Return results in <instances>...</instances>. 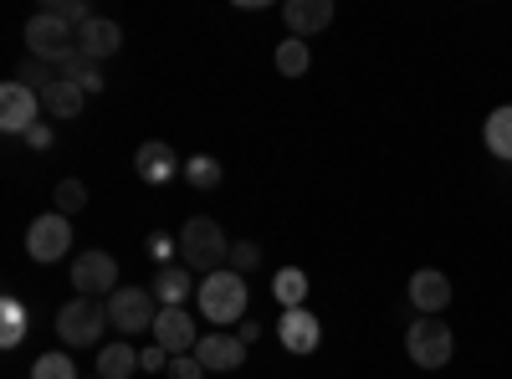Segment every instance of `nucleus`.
<instances>
[{
	"instance_id": "obj_23",
	"label": "nucleus",
	"mask_w": 512,
	"mask_h": 379,
	"mask_svg": "<svg viewBox=\"0 0 512 379\" xmlns=\"http://www.w3.org/2000/svg\"><path fill=\"white\" fill-rule=\"evenodd\" d=\"M277 72L282 77H303L308 72V62H313V52H308V41L303 36H287V41H277Z\"/></svg>"
},
{
	"instance_id": "obj_1",
	"label": "nucleus",
	"mask_w": 512,
	"mask_h": 379,
	"mask_svg": "<svg viewBox=\"0 0 512 379\" xmlns=\"http://www.w3.org/2000/svg\"><path fill=\"white\" fill-rule=\"evenodd\" d=\"M231 262V241L221 231V221H210V216H190L180 226V267L210 277V272H221Z\"/></svg>"
},
{
	"instance_id": "obj_4",
	"label": "nucleus",
	"mask_w": 512,
	"mask_h": 379,
	"mask_svg": "<svg viewBox=\"0 0 512 379\" xmlns=\"http://www.w3.org/2000/svg\"><path fill=\"white\" fill-rule=\"evenodd\" d=\"M103 328H108V303L98 298H72L57 308V339L67 349H93L103 339Z\"/></svg>"
},
{
	"instance_id": "obj_5",
	"label": "nucleus",
	"mask_w": 512,
	"mask_h": 379,
	"mask_svg": "<svg viewBox=\"0 0 512 379\" xmlns=\"http://www.w3.org/2000/svg\"><path fill=\"white\" fill-rule=\"evenodd\" d=\"M405 354H410L415 369H446L451 354H456V339L441 318H415L405 328Z\"/></svg>"
},
{
	"instance_id": "obj_17",
	"label": "nucleus",
	"mask_w": 512,
	"mask_h": 379,
	"mask_svg": "<svg viewBox=\"0 0 512 379\" xmlns=\"http://www.w3.org/2000/svg\"><path fill=\"white\" fill-rule=\"evenodd\" d=\"M190 292H200L190 267L175 262V267H159V272H154V303H159V308H185Z\"/></svg>"
},
{
	"instance_id": "obj_32",
	"label": "nucleus",
	"mask_w": 512,
	"mask_h": 379,
	"mask_svg": "<svg viewBox=\"0 0 512 379\" xmlns=\"http://www.w3.org/2000/svg\"><path fill=\"white\" fill-rule=\"evenodd\" d=\"M164 374H169V379H205V364H200L195 354H180V359H169Z\"/></svg>"
},
{
	"instance_id": "obj_12",
	"label": "nucleus",
	"mask_w": 512,
	"mask_h": 379,
	"mask_svg": "<svg viewBox=\"0 0 512 379\" xmlns=\"http://www.w3.org/2000/svg\"><path fill=\"white\" fill-rule=\"evenodd\" d=\"M154 344L159 349H169V354H195V318L185 313V308H159V318H154Z\"/></svg>"
},
{
	"instance_id": "obj_30",
	"label": "nucleus",
	"mask_w": 512,
	"mask_h": 379,
	"mask_svg": "<svg viewBox=\"0 0 512 379\" xmlns=\"http://www.w3.org/2000/svg\"><path fill=\"white\" fill-rule=\"evenodd\" d=\"M256 267H262V246H256V241H236L231 246V272H256Z\"/></svg>"
},
{
	"instance_id": "obj_6",
	"label": "nucleus",
	"mask_w": 512,
	"mask_h": 379,
	"mask_svg": "<svg viewBox=\"0 0 512 379\" xmlns=\"http://www.w3.org/2000/svg\"><path fill=\"white\" fill-rule=\"evenodd\" d=\"M154 318H159V303L149 287H118L108 298V323L123 333V339H134V333H154Z\"/></svg>"
},
{
	"instance_id": "obj_34",
	"label": "nucleus",
	"mask_w": 512,
	"mask_h": 379,
	"mask_svg": "<svg viewBox=\"0 0 512 379\" xmlns=\"http://www.w3.org/2000/svg\"><path fill=\"white\" fill-rule=\"evenodd\" d=\"M26 144H31V149H52V144H57V134H52V123H36V129L26 134Z\"/></svg>"
},
{
	"instance_id": "obj_26",
	"label": "nucleus",
	"mask_w": 512,
	"mask_h": 379,
	"mask_svg": "<svg viewBox=\"0 0 512 379\" xmlns=\"http://www.w3.org/2000/svg\"><path fill=\"white\" fill-rule=\"evenodd\" d=\"M185 180H190L195 190H216V185H221V159H210V154L185 159Z\"/></svg>"
},
{
	"instance_id": "obj_20",
	"label": "nucleus",
	"mask_w": 512,
	"mask_h": 379,
	"mask_svg": "<svg viewBox=\"0 0 512 379\" xmlns=\"http://www.w3.org/2000/svg\"><path fill=\"white\" fill-rule=\"evenodd\" d=\"M26 328H31V308L16 292H6V298H0V349H16L26 339Z\"/></svg>"
},
{
	"instance_id": "obj_14",
	"label": "nucleus",
	"mask_w": 512,
	"mask_h": 379,
	"mask_svg": "<svg viewBox=\"0 0 512 379\" xmlns=\"http://www.w3.org/2000/svg\"><path fill=\"white\" fill-rule=\"evenodd\" d=\"M410 303L420 308V318H441L446 303H451V277L436 272V267H420L410 277Z\"/></svg>"
},
{
	"instance_id": "obj_21",
	"label": "nucleus",
	"mask_w": 512,
	"mask_h": 379,
	"mask_svg": "<svg viewBox=\"0 0 512 379\" xmlns=\"http://www.w3.org/2000/svg\"><path fill=\"white\" fill-rule=\"evenodd\" d=\"M98 374L103 379H128V374H139V349L118 339V344H103L98 349Z\"/></svg>"
},
{
	"instance_id": "obj_24",
	"label": "nucleus",
	"mask_w": 512,
	"mask_h": 379,
	"mask_svg": "<svg viewBox=\"0 0 512 379\" xmlns=\"http://www.w3.org/2000/svg\"><path fill=\"white\" fill-rule=\"evenodd\" d=\"M62 72H67V77H72V82H77V88L88 93V98H98V93L108 88V82H103V62H88V57H72V62H67Z\"/></svg>"
},
{
	"instance_id": "obj_36",
	"label": "nucleus",
	"mask_w": 512,
	"mask_h": 379,
	"mask_svg": "<svg viewBox=\"0 0 512 379\" xmlns=\"http://www.w3.org/2000/svg\"><path fill=\"white\" fill-rule=\"evenodd\" d=\"M88 379H103V374H88Z\"/></svg>"
},
{
	"instance_id": "obj_35",
	"label": "nucleus",
	"mask_w": 512,
	"mask_h": 379,
	"mask_svg": "<svg viewBox=\"0 0 512 379\" xmlns=\"http://www.w3.org/2000/svg\"><path fill=\"white\" fill-rule=\"evenodd\" d=\"M236 339H241V344L251 349L256 339H262V323H256V318H246V323H236Z\"/></svg>"
},
{
	"instance_id": "obj_16",
	"label": "nucleus",
	"mask_w": 512,
	"mask_h": 379,
	"mask_svg": "<svg viewBox=\"0 0 512 379\" xmlns=\"http://www.w3.org/2000/svg\"><path fill=\"white\" fill-rule=\"evenodd\" d=\"M282 21H287V36H318L333 26V0H287L282 6Z\"/></svg>"
},
{
	"instance_id": "obj_33",
	"label": "nucleus",
	"mask_w": 512,
	"mask_h": 379,
	"mask_svg": "<svg viewBox=\"0 0 512 379\" xmlns=\"http://www.w3.org/2000/svg\"><path fill=\"white\" fill-rule=\"evenodd\" d=\"M169 359H175V354H169V349H159V344L139 349V369H149V374H164V369H169Z\"/></svg>"
},
{
	"instance_id": "obj_7",
	"label": "nucleus",
	"mask_w": 512,
	"mask_h": 379,
	"mask_svg": "<svg viewBox=\"0 0 512 379\" xmlns=\"http://www.w3.org/2000/svg\"><path fill=\"white\" fill-rule=\"evenodd\" d=\"M72 287H77V298H113L118 292V257L113 251H77L72 257Z\"/></svg>"
},
{
	"instance_id": "obj_28",
	"label": "nucleus",
	"mask_w": 512,
	"mask_h": 379,
	"mask_svg": "<svg viewBox=\"0 0 512 379\" xmlns=\"http://www.w3.org/2000/svg\"><path fill=\"white\" fill-rule=\"evenodd\" d=\"M57 77H62V67H47V62H36V57H26V62H21V82H26L31 93H47Z\"/></svg>"
},
{
	"instance_id": "obj_15",
	"label": "nucleus",
	"mask_w": 512,
	"mask_h": 379,
	"mask_svg": "<svg viewBox=\"0 0 512 379\" xmlns=\"http://www.w3.org/2000/svg\"><path fill=\"white\" fill-rule=\"evenodd\" d=\"M118 47H123V26H118V21L93 16L88 26H77V57L103 62V57H118Z\"/></svg>"
},
{
	"instance_id": "obj_22",
	"label": "nucleus",
	"mask_w": 512,
	"mask_h": 379,
	"mask_svg": "<svg viewBox=\"0 0 512 379\" xmlns=\"http://www.w3.org/2000/svg\"><path fill=\"white\" fill-rule=\"evenodd\" d=\"M272 298H277L282 313H287V308H308V272H303V267H282V272L272 277Z\"/></svg>"
},
{
	"instance_id": "obj_3",
	"label": "nucleus",
	"mask_w": 512,
	"mask_h": 379,
	"mask_svg": "<svg viewBox=\"0 0 512 379\" xmlns=\"http://www.w3.org/2000/svg\"><path fill=\"white\" fill-rule=\"evenodd\" d=\"M26 52L36 62H47V67H67L77 57V31L67 21H57L52 11H36L26 21Z\"/></svg>"
},
{
	"instance_id": "obj_2",
	"label": "nucleus",
	"mask_w": 512,
	"mask_h": 379,
	"mask_svg": "<svg viewBox=\"0 0 512 379\" xmlns=\"http://www.w3.org/2000/svg\"><path fill=\"white\" fill-rule=\"evenodd\" d=\"M195 308H200V318H205V323H216V328L246 323V277H241V272H231V267L200 277Z\"/></svg>"
},
{
	"instance_id": "obj_25",
	"label": "nucleus",
	"mask_w": 512,
	"mask_h": 379,
	"mask_svg": "<svg viewBox=\"0 0 512 379\" xmlns=\"http://www.w3.org/2000/svg\"><path fill=\"white\" fill-rule=\"evenodd\" d=\"M31 379H82V374H77V364H72L67 349H52V354H41V359H36Z\"/></svg>"
},
{
	"instance_id": "obj_13",
	"label": "nucleus",
	"mask_w": 512,
	"mask_h": 379,
	"mask_svg": "<svg viewBox=\"0 0 512 379\" xmlns=\"http://www.w3.org/2000/svg\"><path fill=\"white\" fill-rule=\"evenodd\" d=\"M134 170H139L144 185H169L175 175H185V164H180V154L169 149L164 139H149V144H139V154H134Z\"/></svg>"
},
{
	"instance_id": "obj_29",
	"label": "nucleus",
	"mask_w": 512,
	"mask_h": 379,
	"mask_svg": "<svg viewBox=\"0 0 512 379\" xmlns=\"http://www.w3.org/2000/svg\"><path fill=\"white\" fill-rule=\"evenodd\" d=\"M144 251H149V262H159V267H175V257H180V236H164V231H154V236L144 241Z\"/></svg>"
},
{
	"instance_id": "obj_10",
	"label": "nucleus",
	"mask_w": 512,
	"mask_h": 379,
	"mask_svg": "<svg viewBox=\"0 0 512 379\" xmlns=\"http://www.w3.org/2000/svg\"><path fill=\"white\" fill-rule=\"evenodd\" d=\"M277 344H282L287 354H313V349L323 344L318 313H313V308H287V313L277 318Z\"/></svg>"
},
{
	"instance_id": "obj_27",
	"label": "nucleus",
	"mask_w": 512,
	"mask_h": 379,
	"mask_svg": "<svg viewBox=\"0 0 512 379\" xmlns=\"http://www.w3.org/2000/svg\"><path fill=\"white\" fill-rule=\"evenodd\" d=\"M52 205L62 210V216H77V210L88 205V185H82V180H62V185L52 190Z\"/></svg>"
},
{
	"instance_id": "obj_31",
	"label": "nucleus",
	"mask_w": 512,
	"mask_h": 379,
	"mask_svg": "<svg viewBox=\"0 0 512 379\" xmlns=\"http://www.w3.org/2000/svg\"><path fill=\"white\" fill-rule=\"evenodd\" d=\"M47 11H52L57 21H67L72 31H77V26H88V21H93V11H88V6H82V0H52V6H47Z\"/></svg>"
},
{
	"instance_id": "obj_8",
	"label": "nucleus",
	"mask_w": 512,
	"mask_h": 379,
	"mask_svg": "<svg viewBox=\"0 0 512 379\" xmlns=\"http://www.w3.org/2000/svg\"><path fill=\"white\" fill-rule=\"evenodd\" d=\"M26 251H31V262H41V267L62 262L67 251H72V216H62V210L36 216V221L26 226Z\"/></svg>"
},
{
	"instance_id": "obj_19",
	"label": "nucleus",
	"mask_w": 512,
	"mask_h": 379,
	"mask_svg": "<svg viewBox=\"0 0 512 379\" xmlns=\"http://www.w3.org/2000/svg\"><path fill=\"white\" fill-rule=\"evenodd\" d=\"M482 144H487L492 159L512 164V103H502V108L487 113V123H482Z\"/></svg>"
},
{
	"instance_id": "obj_18",
	"label": "nucleus",
	"mask_w": 512,
	"mask_h": 379,
	"mask_svg": "<svg viewBox=\"0 0 512 379\" xmlns=\"http://www.w3.org/2000/svg\"><path fill=\"white\" fill-rule=\"evenodd\" d=\"M82 103H88V93H82V88H77V82H72L67 72L52 82L47 93H41V108H47L52 118H62V123H72V118L82 113Z\"/></svg>"
},
{
	"instance_id": "obj_9",
	"label": "nucleus",
	"mask_w": 512,
	"mask_h": 379,
	"mask_svg": "<svg viewBox=\"0 0 512 379\" xmlns=\"http://www.w3.org/2000/svg\"><path fill=\"white\" fill-rule=\"evenodd\" d=\"M41 113H47V108H41V93H31L21 77L16 82H0V129H6V134H21L26 139L36 129Z\"/></svg>"
},
{
	"instance_id": "obj_11",
	"label": "nucleus",
	"mask_w": 512,
	"mask_h": 379,
	"mask_svg": "<svg viewBox=\"0 0 512 379\" xmlns=\"http://www.w3.org/2000/svg\"><path fill=\"white\" fill-rule=\"evenodd\" d=\"M195 359L205 364V374H236L246 364V344L236 339V333H200Z\"/></svg>"
}]
</instances>
